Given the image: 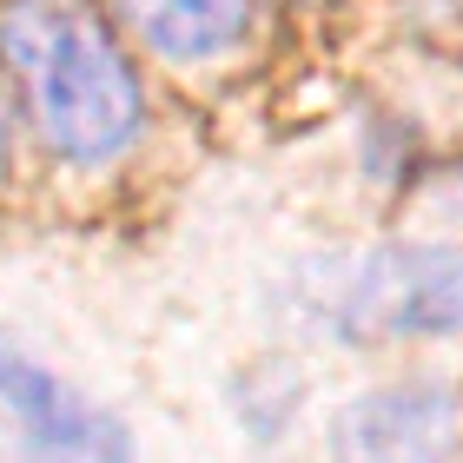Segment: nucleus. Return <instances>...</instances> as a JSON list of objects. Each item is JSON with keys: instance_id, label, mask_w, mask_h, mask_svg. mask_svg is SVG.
<instances>
[{"instance_id": "f257e3e1", "label": "nucleus", "mask_w": 463, "mask_h": 463, "mask_svg": "<svg viewBox=\"0 0 463 463\" xmlns=\"http://www.w3.org/2000/svg\"><path fill=\"white\" fill-rule=\"evenodd\" d=\"M0 47L53 153L99 165L133 146L139 87L113 33L80 0H14L0 14Z\"/></svg>"}, {"instance_id": "f03ea898", "label": "nucleus", "mask_w": 463, "mask_h": 463, "mask_svg": "<svg viewBox=\"0 0 463 463\" xmlns=\"http://www.w3.org/2000/svg\"><path fill=\"white\" fill-rule=\"evenodd\" d=\"M325 311L338 338H450L463 331V251L444 245H377L331 271Z\"/></svg>"}, {"instance_id": "7ed1b4c3", "label": "nucleus", "mask_w": 463, "mask_h": 463, "mask_svg": "<svg viewBox=\"0 0 463 463\" xmlns=\"http://www.w3.org/2000/svg\"><path fill=\"white\" fill-rule=\"evenodd\" d=\"M0 457L7 463H139L119 417L0 345Z\"/></svg>"}, {"instance_id": "20e7f679", "label": "nucleus", "mask_w": 463, "mask_h": 463, "mask_svg": "<svg viewBox=\"0 0 463 463\" xmlns=\"http://www.w3.org/2000/svg\"><path fill=\"white\" fill-rule=\"evenodd\" d=\"M457 404L444 384H391L338 417L331 463H450Z\"/></svg>"}, {"instance_id": "39448f33", "label": "nucleus", "mask_w": 463, "mask_h": 463, "mask_svg": "<svg viewBox=\"0 0 463 463\" xmlns=\"http://www.w3.org/2000/svg\"><path fill=\"white\" fill-rule=\"evenodd\" d=\"M126 27H133L153 53L173 60H205L239 40L251 0H119Z\"/></svg>"}, {"instance_id": "423d86ee", "label": "nucleus", "mask_w": 463, "mask_h": 463, "mask_svg": "<svg viewBox=\"0 0 463 463\" xmlns=\"http://www.w3.org/2000/svg\"><path fill=\"white\" fill-rule=\"evenodd\" d=\"M0 165H7V107H0Z\"/></svg>"}]
</instances>
